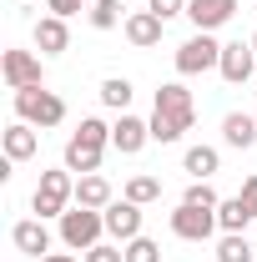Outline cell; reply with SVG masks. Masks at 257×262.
I'll list each match as a JSON object with an SVG mask.
<instances>
[{
  "instance_id": "6da1fadb",
  "label": "cell",
  "mask_w": 257,
  "mask_h": 262,
  "mask_svg": "<svg viewBox=\"0 0 257 262\" xmlns=\"http://www.w3.org/2000/svg\"><path fill=\"white\" fill-rule=\"evenodd\" d=\"M71 202H76V171H66V166L40 171V182H35V192H31L35 217H46V222H51V217H66Z\"/></svg>"
},
{
  "instance_id": "7a4b0ae2",
  "label": "cell",
  "mask_w": 257,
  "mask_h": 262,
  "mask_svg": "<svg viewBox=\"0 0 257 262\" xmlns=\"http://www.w3.org/2000/svg\"><path fill=\"white\" fill-rule=\"evenodd\" d=\"M15 116L31 121L35 131H51L66 121V101L56 91H46V86H26V91H15Z\"/></svg>"
},
{
  "instance_id": "3957f363",
  "label": "cell",
  "mask_w": 257,
  "mask_h": 262,
  "mask_svg": "<svg viewBox=\"0 0 257 262\" xmlns=\"http://www.w3.org/2000/svg\"><path fill=\"white\" fill-rule=\"evenodd\" d=\"M61 222V242L71 247V252H91L101 242V232H106V212H91V207H71L66 217H56Z\"/></svg>"
},
{
  "instance_id": "277c9868",
  "label": "cell",
  "mask_w": 257,
  "mask_h": 262,
  "mask_svg": "<svg viewBox=\"0 0 257 262\" xmlns=\"http://www.w3.org/2000/svg\"><path fill=\"white\" fill-rule=\"evenodd\" d=\"M222 66V40L212 31H197L192 40L177 46V76H207Z\"/></svg>"
},
{
  "instance_id": "5b68a950",
  "label": "cell",
  "mask_w": 257,
  "mask_h": 262,
  "mask_svg": "<svg viewBox=\"0 0 257 262\" xmlns=\"http://www.w3.org/2000/svg\"><path fill=\"white\" fill-rule=\"evenodd\" d=\"M0 76H5L10 91L46 86V71H40V56H35V51H5V56H0Z\"/></svg>"
},
{
  "instance_id": "8992f818",
  "label": "cell",
  "mask_w": 257,
  "mask_h": 262,
  "mask_svg": "<svg viewBox=\"0 0 257 262\" xmlns=\"http://www.w3.org/2000/svg\"><path fill=\"white\" fill-rule=\"evenodd\" d=\"M212 232H217V212L212 207H187L182 202L172 212V237H182V242H207Z\"/></svg>"
},
{
  "instance_id": "52a82bcc",
  "label": "cell",
  "mask_w": 257,
  "mask_h": 262,
  "mask_svg": "<svg viewBox=\"0 0 257 262\" xmlns=\"http://www.w3.org/2000/svg\"><path fill=\"white\" fill-rule=\"evenodd\" d=\"M252 71H257L252 40H227V46H222V66H217V76H222L227 86H242V81H252Z\"/></svg>"
},
{
  "instance_id": "ba28073f",
  "label": "cell",
  "mask_w": 257,
  "mask_h": 262,
  "mask_svg": "<svg viewBox=\"0 0 257 262\" xmlns=\"http://www.w3.org/2000/svg\"><path fill=\"white\" fill-rule=\"evenodd\" d=\"M157 111L172 116L182 131H192V121H197V101H192V91H187L182 81H166V86L157 91Z\"/></svg>"
},
{
  "instance_id": "9c48e42d",
  "label": "cell",
  "mask_w": 257,
  "mask_h": 262,
  "mask_svg": "<svg viewBox=\"0 0 257 262\" xmlns=\"http://www.w3.org/2000/svg\"><path fill=\"white\" fill-rule=\"evenodd\" d=\"M146 141H152V121H141V116H131V111H121V116L111 121V146H116L121 157H136Z\"/></svg>"
},
{
  "instance_id": "30bf717a",
  "label": "cell",
  "mask_w": 257,
  "mask_h": 262,
  "mask_svg": "<svg viewBox=\"0 0 257 262\" xmlns=\"http://www.w3.org/2000/svg\"><path fill=\"white\" fill-rule=\"evenodd\" d=\"M10 242H15V252H26V257H46L51 252V227H46V217H26V222H15L10 227Z\"/></svg>"
},
{
  "instance_id": "8fae6325",
  "label": "cell",
  "mask_w": 257,
  "mask_h": 262,
  "mask_svg": "<svg viewBox=\"0 0 257 262\" xmlns=\"http://www.w3.org/2000/svg\"><path fill=\"white\" fill-rule=\"evenodd\" d=\"M106 237L111 242H131V237H141V207L136 202H111L106 207Z\"/></svg>"
},
{
  "instance_id": "7c38bea8",
  "label": "cell",
  "mask_w": 257,
  "mask_h": 262,
  "mask_svg": "<svg viewBox=\"0 0 257 262\" xmlns=\"http://www.w3.org/2000/svg\"><path fill=\"white\" fill-rule=\"evenodd\" d=\"M237 15V0H187V20L197 31H222Z\"/></svg>"
},
{
  "instance_id": "4fadbf2b",
  "label": "cell",
  "mask_w": 257,
  "mask_h": 262,
  "mask_svg": "<svg viewBox=\"0 0 257 262\" xmlns=\"http://www.w3.org/2000/svg\"><path fill=\"white\" fill-rule=\"evenodd\" d=\"M161 31H166V20H161V15H152V10H131L126 26H121V35H126L136 51H152V46L161 40Z\"/></svg>"
},
{
  "instance_id": "5bb4252c",
  "label": "cell",
  "mask_w": 257,
  "mask_h": 262,
  "mask_svg": "<svg viewBox=\"0 0 257 262\" xmlns=\"http://www.w3.org/2000/svg\"><path fill=\"white\" fill-rule=\"evenodd\" d=\"M0 146H5V157H10V162H31L35 151H40V136H35L31 121H10L5 136H0Z\"/></svg>"
},
{
  "instance_id": "9a60e30c",
  "label": "cell",
  "mask_w": 257,
  "mask_h": 262,
  "mask_svg": "<svg viewBox=\"0 0 257 262\" xmlns=\"http://www.w3.org/2000/svg\"><path fill=\"white\" fill-rule=\"evenodd\" d=\"M116 202V192H111V182L101 177V171H91V177H76V207H91V212H106Z\"/></svg>"
},
{
  "instance_id": "2e32d148",
  "label": "cell",
  "mask_w": 257,
  "mask_h": 262,
  "mask_svg": "<svg viewBox=\"0 0 257 262\" xmlns=\"http://www.w3.org/2000/svg\"><path fill=\"white\" fill-rule=\"evenodd\" d=\"M66 46H71L66 20L61 15H40V20H35V51H40V56H61Z\"/></svg>"
},
{
  "instance_id": "e0dca14e",
  "label": "cell",
  "mask_w": 257,
  "mask_h": 262,
  "mask_svg": "<svg viewBox=\"0 0 257 262\" xmlns=\"http://www.w3.org/2000/svg\"><path fill=\"white\" fill-rule=\"evenodd\" d=\"M222 141L232 146V151L257 146V116H252V111H232V116L222 121Z\"/></svg>"
},
{
  "instance_id": "ac0fdd59",
  "label": "cell",
  "mask_w": 257,
  "mask_h": 262,
  "mask_svg": "<svg viewBox=\"0 0 257 262\" xmlns=\"http://www.w3.org/2000/svg\"><path fill=\"white\" fill-rule=\"evenodd\" d=\"M101 146H86L81 136H71L66 141V171H76V177H91V171H101Z\"/></svg>"
},
{
  "instance_id": "d6986e66",
  "label": "cell",
  "mask_w": 257,
  "mask_h": 262,
  "mask_svg": "<svg viewBox=\"0 0 257 262\" xmlns=\"http://www.w3.org/2000/svg\"><path fill=\"white\" fill-rule=\"evenodd\" d=\"M217 166H222L217 146H187V157H182V171H187L192 182H207V177H217Z\"/></svg>"
},
{
  "instance_id": "ffe728a7",
  "label": "cell",
  "mask_w": 257,
  "mask_h": 262,
  "mask_svg": "<svg viewBox=\"0 0 257 262\" xmlns=\"http://www.w3.org/2000/svg\"><path fill=\"white\" fill-rule=\"evenodd\" d=\"M247 222H257V217H252V207L242 196H227L222 207H217V227L222 232H247Z\"/></svg>"
},
{
  "instance_id": "44dd1931",
  "label": "cell",
  "mask_w": 257,
  "mask_h": 262,
  "mask_svg": "<svg viewBox=\"0 0 257 262\" xmlns=\"http://www.w3.org/2000/svg\"><path fill=\"white\" fill-rule=\"evenodd\" d=\"M86 20H91L96 31H116V26H126V5H121V0H91Z\"/></svg>"
},
{
  "instance_id": "7402d4cb",
  "label": "cell",
  "mask_w": 257,
  "mask_h": 262,
  "mask_svg": "<svg viewBox=\"0 0 257 262\" xmlns=\"http://www.w3.org/2000/svg\"><path fill=\"white\" fill-rule=\"evenodd\" d=\"M96 96H101V106H111V111H126L136 91H131V81H126V76H106Z\"/></svg>"
},
{
  "instance_id": "603a6c76",
  "label": "cell",
  "mask_w": 257,
  "mask_h": 262,
  "mask_svg": "<svg viewBox=\"0 0 257 262\" xmlns=\"http://www.w3.org/2000/svg\"><path fill=\"white\" fill-rule=\"evenodd\" d=\"M217 262H252V242H247V232H222V242H217Z\"/></svg>"
},
{
  "instance_id": "cb8c5ba5",
  "label": "cell",
  "mask_w": 257,
  "mask_h": 262,
  "mask_svg": "<svg viewBox=\"0 0 257 262\" xmlns=\"http://www.w3.org/2000/svg\"><path fill=\"white\" fill-rule=\"evenodd\" d=\"M121 196H126V202H136V207H152V202L161 196V182L141 171V177H131V182H126V192H121Z\"/></svg>"
},
{
  "instance_id": "d4e9b609",
  "label": "cell",
  "mask_w": 257,
  "mask_h": 262,
  "mask_svg": "<svg viewBox=\"0 0 257 262\" xmlns=\"http://www.w3.org/2000/svg\"><path fill=\"white\" fill-rule=\"evenodd\" d=\"M71 136H81V141H86V146H101V151H106V146H111V126H106V121H101V116H81V126L71 131Z\"/></svg>"
},
{
  "instance_id": "484cf974",
  "label": "cell",
  "mask_w": 257,
  "mask_h": 262,
  "mask_svg": "<svg viewBox=\"0 0 257 262\" xmlns=\"http://www.w3.org/2000/svg\"><path fill=\"white\" fill-rule=\"evenodd\" d=\"M121 252H126V262H161V247L152 237H131V242H121Z\"/></svg>"
},
{
  "instance_id": "4316f807",
  "label": "cell",
  "mask_w": 257,
  "mask_h": 262,
  "mask_svg": "<svg viewBox=\"0 0 257 262\" xmlns=\"http://www.w3.org/2000/svg\"><path fill=\"white\" fill-rule=\"evenodd\" d=\"M152 141H161V146H172V141H182V126H177L172 116H161V111H152Z\"/></svg>"
},
{
  "instance_id": "83f0119b",
  "label": "cell",
  "mask_w": 257,
  "mask_h": 262,
  "mask_svg": "<svg viewBox=\"0 0 257 262\" xmlns=\"http://www.w3.org/2000/svg\"><path fill=\"white\" fill-rule=\"evenodd\" d=\"M182 202H187V207H212V212L222 207V196L212 192L207 182H192V187H187V196H182Z\"/></svg>"
},
{
  "instance_id": "f1b7e54d",
  "label": "cell",
  "mask_w": 257,
  "mask_h": 262,
  "mask_svg": "<svg viewBox=\"0 0 257 262\" xmlns=\"http://www.w3.org/2000/svg\"><path fill=\"white\" fill-rule=\"evenodd\" d=\"M81 262H126V252H121V247H111V242H96L91 252H81Z\"/></svg>"
},
{
  "instance_id": "f546056e",
  "label": "cell",
  "mask_w": 257,
  "mask_h": 262,
  "mask_svg": "<svg viewBox=\"0 0 257 262\" xmlns=\"http://www.w3.org/2000/svg\"><path fill=\"white\" fill-rule=\"evenodd\" d=\"M146 10L161 15V20H172V15H187V0H146Z\"/></svg>"
},
{
  "instance_id": "4dcf8cb0",
  "label": "cell",
  "mask_w": 257,
  "mask_h": 262,
  "mask_svg": "<svg viewBox=\"0 0 257 262\" xmlns=\"http://www.w3.org/2000/svg\"><path fill=\"white\" fill-rule=\"evenodd\" d=\"M86 5H91V0H46V10H51V15H76V10H86Z\"/></svg>"
},
{
  "instance_id": "1f68e13d",
  "label": "cell",
  "mask_w": 257,
  "mask_h": 262,
  "mask_svg": "<svg viewBox=\"0 0 257 262\" xmlns=\"http://www.w3.org/2000/svg\"><path fill=\"white\" fill-rule=\"evenodd\" d=\"M237 196H242V202L252 207V217H257V171L247 177V182H242V192H237Z\"/></svg>"
},
{
  "instance_id": "d6a6232c",
  "label": "cell",
  "mask_w": 257,
  "mask_h": 262,
  "mask_svg": "<svg viewBox=\"0 0 257 262\" xmlns=\"http://www.w3.org/2000/svg\"><path fill=\"white\" fill-rule=\"evenodd\" d=\"M40 262H81V257H76V252H46Z\"/></svg>"
},
{
  "instance_id": "836d02e7",
  "label": "cell",
  "mask_w": 257,
  "mask_h": 262,
  "mask_svg": "<svg viewBox=\"0 0 257 262\" xmlns=\"http://www.w3.org/2000/svg\"><path fill=\"white\" fill-rule=\"evenodd\" d=\"M252 51H257V35H252Z\"/></svg>"
},
{
  "instance_id": "e575fe53",
  "label": "cell",
  "mask_w": 257,
  "mask_h": 262,
  "mask_svg": "<svg viewBox=\"0 0 257 262\" xmlns=\"http://www.w3.org/2000/svg\"><path fill=\"white\" fill-rule=\"evenodd\" d=\"M252 116H257V111H252Z\"/></svg>"
}]
</instances>
